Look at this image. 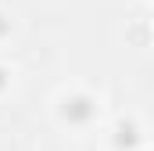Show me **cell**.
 Here are the masks:
<instances>
[{
	"label": "cell",
	"mask_w": 154,
	"mask_h": 151,
	"mask_svg": "<svg viewBox=\"0 0 154 151\" xmlns=\"http://www.w3.org/2000/svg\"><path fill=\"white\" fill-rule=\"evenodd\" d=\"M93 101L90 97H65V108H61V115L68 119V122H86V119H93Z\"/></svg>",
	"instance_id": "obj_1"
},
{
	"label": "cell",
	"mask_w": 154,
	"mask_h": 151,
	"mask_svg": "<svg viewBox=\"0 0 154 151\" xmlns=\"http://www.w3.org/2000/svg\"><path fill=\"white\" fill-rule=\"evenodd\" d=\"M115 144L118 148H133V144H136V126H133V122H122V126H118Z\"/></svg>",
	"instance_id": "obj_2"
},
{
	"label": "cell",
	"mask_w": 154,
	"mask_h": 151,
	"mask_svg": "<svg viewBox=\"0 0 154 151\" xmlns=\"http://www.w3.org/2000/svg\"><path fill=\"white\" fill-rule=\"evenodd\" d=\"M0 76H4V72H0ZM0 86H4V79H0Z\"/></svg>",
	"instance_id": "obj_3"
}]
</instances>
